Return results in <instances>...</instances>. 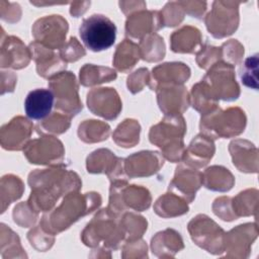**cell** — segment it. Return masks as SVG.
Segmentation results:
<instances>
[{"label":"cell","instance_id":"obj_52","mask_svg":"<svg viewBox=\"0 0 259 259\" xmlns=\"http://www.w3.org/2000/svg\"><path fill=\"white\" fill-rule=\"evenodd\" d=\"M122 258H147V245L145 241L138 239L135 241H126L122 248Z\"/></svg>","mask_w":259,"mask_h":259},{"label":"cell","instance_id":"obj_54","mask_svg":"<svg viewBox=\"0 0 259 259\" xmlns=\"http://www.w3.org/2000/svg\"><path fill=\"white\" fill-rule=\"evenodd\" d=\"M8 9L3 7L1 5L0 8V13H1V18L7 22L14 23L17 22L20 19L21 16V9L20 6L17 3H9L6 2Z\"/></svg>","mask_w":259,"mask_h":259},{"label":"cell","instance_id":"obj_15","mask_svg":"<svg viewBox=\"0 0 259 259\" xmlns=\"http://www.w3.org/2000/svg\"><path fill=\"white\" fill-rule=\"evenodd\" d=\"M87 106L92 113L107 120L115 119L121 111L122 103L115 89L93 88L87 94Z\"/></svg>","mask_w":259,"mask_h":259},{"label":"cell","instance_id":"obj_43","mask_svg":"<svg viewBox=\"0 0 259 259\" xmlns=\"http://www.w3.org/2000/svg\"><path fill=\"white\" fill-rule=\"evenodd\" d=\"M242 83L250 88H258V55L255 54L245 60L240 70Z\"/></svg>","mask_w":259,"mask_h":259},{"label":"cell","instance_id":"obj_11","mask_svg":"<svg viewBox=\"0 0 259 259\" xmlns=\"http://www.w3.org/2000/svg\"><path fill=\"white\" fill-rule=\"evenodd\" d=\"M236 1H214L204 18L209 33L215 38L233 34L239 25V5Z\"/></svg>","mask_w":259,"mask_h":259},{"label":"cell","instance_id":"obj_21","mask_svg":"<svg viewBox=\"0 0 259 259\" xmlns=\"http://www.w3.org/2000/svg\"><path fill=\"white\" fill-rule=\"evenodd\" d=\"M190 77V69L181 62L164 63L152 70L150 73L149 87L156 90L160 86L183 85Z\"/></svg>","mask_w":259,"mask_h":259},{"label":"cell","instance_id":"obj_37","mask_svg":"<svg viewBox=\"0 0 259 259\" xmlns=\"http://www.w3.org/2000/svg\"><path fill=\"white\" fill-rule=\"evenodd\" d=\"M141 59L147 62H159L165 57L164 39L157 33L148 34L143 37L139 45Z\"/></svg>","mask_w":259,"mask_h":259},{"label":"cell","instance_id":"obj_20","mask_svg":"<svg viewBox=\"0 0 259 259\" xmlns=\"http://www.w3.org/2000/svg\"><path fill=\"white\" fill-rule=\"evenodd\" d=\"M163 26L160 11L144 9L127 15L125 33L133 38L142 39L148 34L155 33Z\"/></svg>","mask_w":259,"mask_h":259},{"label":"cell","instance_id":"obj_53","mask_svg":"<svg viewBox=\"0 0 259 259\" xmlns=\"http://www.w3.org/2000/svg\"><path fill=\"white\" fill-rule=\"evenodd\" d=\"M184 12L192 17L201 18L206 10V2L202 1H179Z\"/></svg>","mask_w":259,"mask_h":259},{"label":"cell","instance_id":"obj_2","mask_svg":"<svg viewBox=\"0 0 259 259\" xmlns=\"http://www.w3.org/2000/svg\"><path fill=\"white\" fill-rule=\"evenodd\" d=\"M101 204V196L98 192L80 193L73 191L64 196L59 206L46 212L39 225L50 234L57 235L76 223L79 219L91 213Z\"/></svg>","mask_w":259,"mask_h":259},{"label":"cell","instance_id":"obj_16","mask_svg":"<svg viewBox=\"0 0 259 259\" xmlns=\"http://www.w3.org/2000/svg\"><path fill=\"white\" fill-rule=\"evenodd\" d=\"M89 173H105L110 182L116 180H127L124 172V159L114 155L108 149H98L92 152L86 160Z\"/></svg>","mask_w":259,"mask_h":259},{"label":"cell","instance_id":"obj_17","mask_svg":"<svg viewBox=\"0 0 259 259\" xmlns=\"http://www.w3.org/2000/svg\"><path fill=\"white\" fill-rule=\"evenodd\" d=\"M33 124L23 116H16L2 125L0 131V142L3 149L8 151H20L30 141Z\"/></svg>","mask_w":259,"mask_h":259},{"label":"cell","instance_id":"obj_45","mask_svg":"<svg viewBox=\"0 0 259 259\" xmlns=\"http://www.w3.org/2000/svg\"><path fill=\"white\" fill-rule=\"evenodd\" d=\"M222 61L232 66L241 64L244 56V47L237 39H230L221 46Z\"/></svg>","mask_w":259,"mask_h":259},{"label":"cell","instance_id":"obj_5","mask_svg":"<svg viewBox=\"0 0 259 259\" xmlns=\"http://www.w3.org/2000/svg\"><path fill=\"white\" fill-rule=\"evenodd\" d=\"M246 121V114L240 107H229L226 110L217 107L211 112L201 115L199 127L201 134L211 140L229 139L241 135Z\"/></svg>","mask_w":259,"mask_h":259},{"label":"cell","instance_id":"obj_44","mask_svg":"<svg viewBox=\"0 0 259 259\" xmlns=\"http://www.w3.org/2000/svg\"><path fill=\"white\" fill-rule=\"evenodd\" d=\"M55 235L48 233L45 231L40 225L33 228L27 234V239L30 242V245L35 248L39 252H45L49 250L54 242H55Z\"/></svg>","mask_w":259,"mask_h":259},{"label":"cell","instance_id":"obj_38","mask_svg":"<svg viewBox=\"0 0 259 259\" xmlns=\"http://www.w3.org/2000/svg\"><path fill=\"white\" fill-rule=\"evenodd\" d=\"M24 185L21 179L15 175L8 174L1 179V212H4L9 204L21 197Z\"/></svg>","mask_w":259,"mask_h":259},{"label":"cell","instance_id":"obj_27","mask_svg":"<svg viewBox=\"0 0 259 259\" xmlns=\"http://www.w3.org/2000/svg\"><path fill=\"white\" fill-rule=\"evenodd\" d=\"M55 104V96L50 89L37 88L30 91L24 101L26 115L34 120L47 118Z\"/></svg>","mask_w":259,"mask_h":259},{"label":"cell","instance_id":"obj_31","mask_svg":"<svg viewBox=\"0 0 259 259\" xmlns=\"http://www.w3.org/2000/svg\"><path fill=\"white\" fill-rule=\"evenodd\" d=\"M140 59L139 46L131 39L125 38L116 47L112 64L117 71L126 73L135 67Z\"/></svg>","mask_w":259,"mask_h":259},{"label":"cell","instance_id":"obj_18","mask_svg":"<svg viewBox=\"0 0 259 259\" xmlns=\"http://www.w3.org/2000/svg\"><path fill=\"white\" fill-rule=\"evenodd\" d=\"M164 165V157L157 151H141L124 159V172L128 178L149 177Z\"/></svg>","mask_w":259,"mask_h":259},{"label":"cell","instance_id":"obj_36","mask_svg":"<svg viewBox=\"0 0 259 259\" xmlns=\"http://www.w3.org/2000/svg\"><path fill=\"white\" fill-rule=\"evenodd\" d=\"M232 207L237 218L257 215L258 190L255 188L246 189L232 198Z\"/></svg>","mask_w":259,"mask_h":259},{"label":"cell","instance_id":"obj_33","mask_svg":"<svg viewBox=\"0 0 259 259\" xmlns=\"http://www.w3.org/2000/svg\"><path fill=\"white\" fill-rule=\"evenodd\" d=\"M80 83L86 87H92L104 82H110L116 79V72L108 67L85 64L80 69Z\"/></svg>","mask_w":259,"mask_h":259},{"label":"cell","instance_id":"obj_49","mask_svg":"<svg viewBox=\"0 0 259 259\" xmlns=\"http://www.w3.org/2000/svg\"><path fill=\"white\" fill-rule=\"evenodd\" d=\"M61 58L66 62H76L86 55L84 48L77 40L75 36H71L70 39L60 49Z\"/></svg>","mask_w":259,"mask_h":259},{"label":"cell","instance_id":"obj_7","mask_svg":"<svg viewBox=\"0 0 259 259\" xmlns=\"http://www.w3.org/2000/svg\"><path fill=\"white\" fill-rule=\"evenodd\" d=\"M200 82L207 93L217 101L220 99L233 101L240 96L235 67L225 62H218L212 65Z\"/></svg>","mask_w":259,"mask_h":259},{"label":"cell","instance_id":"obj_26","mask_svg":"<svg viewBox=\"0 0 259 259\" xmlns=\"http://www.w3.org/2000/svg\"><path fill=\"white\" fill-rule=\"evenodd\" d=\"M233 164L236 168L245 173L258 172V150L247 140H234L229 145Z\"/></svg>","mask_w":259,"mask_h":259},{"label":"cell","instance_id":"obj_1","mask_svg":"<svg viewBox=\"0 0 259 259\" xmlns=\"http://www.w3.org/2000/svg\"><path fill=\"white\" fill-rule=\"evenodd\" d=\"M31 188L27 203L37 213L54 208L60 197L79 191L82 182L77 173L68 170L64 164L47 169H35L28 175Z\"/></svg>","mask_w":259,"mask_h":259},{"label":"cell","instance_id":"obj_55","mask_svg":"<svg viewBox=\"0 0 259 259\" xmlns=\"http://www.w3.org/2000/svg\"><path fill=\"white\" fill-rule=\"evenodd\" d=\"M119 6H120V10H122V12L126 15H130L136 11L139 10H144L147 7L146 2L144 1H127V2H119Z\"/></svg>","mask_w":259,"mask_h":259},{"label":"cell","instance_id":"obj_35","mask_svg":"<svg viewBox=\"0 0 259 259\" xmlns=\"http://www.w3.org/2000/svg\"><path fill=\"white\" fill-rule=\"evenodd\" d=\"M110 134V126L103 121L96 119H87L80 123L78 136L85 143H99L105 141Z\"/></svg>","mask_w":259,"mask_h":259},{"label":"cell","instance_id":"obj_9","mask_svg":"<svg viewBox=\"0 0 259 259\" xmlns=\"http://www.w3.org/2000/svg\"><path fill=\"white\" fill-rule=\"evenodd\" d=\"M49 88L55 96V107L70 117L82 109V101L78 93V82L72 72H61L49 79Z\"/></svg>","mask_w":259,"mask_h":259},{"label":"cell","instance_id":"obj_46","mask_svg":"<svg viewBox=\"0 0 259 259\" xmlns=\"http://www.w3.org/2000/svg\"><path fill=\"white\" fill-rule=\"evenodd\" d=\"M222 61L221 47L203 45L196 53V63L202 69H209L212 65Z\"/></svg>","mask_w":259,"mask_h":259},{"label":"cell","instance_id":"obj_41","mask_svg":"<svg viewBox=\"0 0 259 259\" xmlns=\"http://www.w3.org/2000/svg\"><path fill=\"white\" fill-rule=\"evenodd\" d=\"M71 117L62 112H54L36 125V132L41 135H61L70 127Z\"/></svg>","mask_w":259,"mask_h":259},{"label":"cell","instance_id":"obj_34","mask_svg":"<svg viewBox=\"0 0 259 259\" xmlns=\"http://www.w3.org/2000/svg\"><path fill=\"white\" fill-rule=\"evenodd\" d=\"M141 125L136 119H124L112 134V139L116 145L122 148L135 147L140 141Z\"/></svg>","mask_w":259,"mask_h":259},{"label":"cell","instance_id":"obj_13","mask_svg":"<svg viewBox=\"0 0 259 259\" xmlns=\"http://www.w3.org/2000/svg\"><path fill=\"white\" fill-rule=\"evenodd\" d=\"M69 29L67 20L61 15H49L37 19L32 26L34 41L51 49H61L66 42Z\"/></svg>","mask_w":259,"mask_h":259},{"label":"cell","instance_id":"obj_42","mask_svg":"<svg viewBox=\"0 0 259 259\" xmlns=\"http://www.w3.org/2000/svg\"><path fill=\"white\" fill-rule=\"evenodd\" d=\"M1 235L8 239V243L1 241V255L3 258L27 257L20 245L19 238L10 228L1 224Z\"/></svg>","mask_w":259,"mask_h":259},{"label":"cell","instance_id":"obj_4","mask_svg":"<svg viewBox=\"0 0 259 259\" xmlns=\"http://www.w3.org/2000/svg\"><path fill=\"white\" fill-rule=\"evenodd\" d=\"M119 219L120 217L107 207L100 209L83 230L82 242L91 248H96L102 243L107 250L118 249L125 240Z\"/></svg>","mask_w":259,"mask_h":259},{"label":"cell","instance_id":"obj_28","mask_svg":"<svg viewBox=\"0 0 259 259\" xmlns=\"http://www.w3.org/2000/svg\"><path fill=\"white\" fill-rule=\"evenodd\" d=\"M201 39L202 37L199 29L190 25H185L171 34V50L174 53L194 54L203 46Z\"/></svg>","mask_w":259,"mask_h":259},{"label":"cell","instance_id":"obj_3","mask_svg":"<svg viewBox=\"0 0 259 259\" xmlns=\"http://www.w3.org/2000/svg\"><path fill=\"white\" fill-rule=\"evenodd\" d=\"M186 133V123L182 114H166L149 133L150 142L161 149L164 159L172 163L182 161L185 147L183 138Z\"/></svg>","mask_w":259,"mask_h":259},{"label":"cell","instance_id":"obj_6","mask_svg":"<svg viewBox=\"0 0 259 259\" xmlns=\"http://www.w3.org/2000/svg\"><path fill=\"white\" fill-rule=\"evenodd\" d=\"M152 197L149 190L140 185H128L127 180L112 181L107 208L118 217L128 209L143 211L150 207Z\"/></svg>","mask_w":259,"mask_h":259},{"label":"cell","instance_id":"obj_39","mask_svg":"<svg viewBox=\"0 0 259 259\" xmlns=\"http://www.w3.org/2000/svg\"><path fill=\"white\" fill-rule=\"evenodd\" d=\"M119 223L124 233L125 241L141 239L148 228V222L144 217L127 211L121 214Z\"/></svg>","mask_w":259,"mask_h":259},{"label":"cell","instance_id":"obj_23","mask_svg":"<svg viewBox=\"0 0 259 259\" xmlns=\"http://www.w3.org/2000/svg\"><path fill=\"white\" fill-rule=\"evenodd\" d=\"M28 48L31 52V57L36 64V72L39 76L50 79L66 70L67 63L60 55H57L54 50L36 41H32Z\"/></svg>","mask_w":259,"mask_h":259},{"label":"cell","instance_id":"obj_10","mask_svg":"<svg viewBox=\"0 0 259 259\" xmlns=\"http://www.w3.org/2000/svg\"><path fill=\"white\" fill-rule=\"evenodd\" d=\"M188 232L192 241L208 253L220 255L225 252V231L206 214H197L188 223Z\"/></svg>","mask_w":259,"mask_h":259},{"label":"cell","instance_id":"obj_14","mask_svg":"<svg viewBox=\"0 0 259 259\" xmlns=\"http://www.w3.org/2000/svg\"><path fill=\"white\" fill-rule=\"evenodd\" d=\"M258 237L256 223L237 226L225 234L224 248L230 258H248L251 246Z\"/></svg>","mask_w":259,"mask_h":259},{"label":"cell","instance_id":"obj_40","mask_svg":"<svg viewBox=\"0 0 259 259\" xmlns=\"http://www.w3.org/2000/svg\"><path fill=\"white\" fill-rule=\"evenodd\" d=\"M190 105L200 112L201 115L207 114L219 107V101L214 100L205 90L201 82L196 83L192 86L190 95Z\"/></svg>","mask_w":259,"mask_h":259},{"label":"cell","instance_id":"obj_47","mask_svg":"<svg viewBox=\"0 0 259 259\" xmlns=\"http://www.w3.org/2000/svg\"><path fill=\"white\" fill-rule=\"evenodd\" d=\"M163 25L173 27L182 22L185 12L179 2H168L160 11Z\"/></svg>","mask_w":259,"mask_h":259},{"label":"cell","instance_id":"obj_19","mask_svg":"<svg viewBox=\"0 0 259 259\" xmlns=\"http://www.w3.org/2000/svg\"><path fill=\"white\" fill-rule=\"evenodd\" d=\"M200 186H202V173L185 164H180L175 170L174 178L169 183L168 190L190 203L195 198V193Z\"/></svg>","mask_w":259,"mask_h":259},{"label":"cell","instance_id":"obj_56","mask_svg":"<svg viewBox=\"0 0 259 259\" xmlns=\"http://www.w3.org/2000/svg\"><path fill=\"white\" fill-rule=\"evenodd\" d=\"M90 6V1H85V2H73L70 8V13L74 17H79L82 15Z\"/></svg>","mask_w":259,"mask_h":259},{"label":"cell","instance_id":"obj_48","mask_svg":"<svg viewBox=\"0 0 259 259\" xmlns=\"http://www.w3.org/2000/svg\"><path fill=\"white\" fill-rule=\"evenodd\" d=\"M38 219V213L34 211L26 202L18 203L13 209L14 222L23 228L32 227Z\"/></svg>","mask_w":259,"mask_h":259},{"label":"cell","instance_id":"obj_32","mask_svg":"<svg viewBox=\"0 0 259 259\" xmlns=\"http://www.w3.org/2000/svg\"><path fill=\"white\" fill-rule=\"evenodd\" d=\"M188 202L178 194L168 191L160 196L154 204V211L162 218H175L186 213Z\"/></svg>","mask_w":259,"mask_h":259},{"label":"cell","instance_id":"obj_12","mask_svg":"<svg viewBox=\"0 0 259 259\" xmlns=\"http://www.w3.org/2000/svg\"><path fill=\"white\" fill-rule=\"evenodd\" d=\"M23 153L29 163L37 165H61L65 157L63 143L50 135H42L29 141Z\"/></svg>","mask_w":259,"mask_h":259},{"label":"cell","instance_id":"obj_22","mask_svg":"<svg viewBox=\"0 0 259 259\" xmlns=\"http://www.w3.org/2000/svg\"><path fill=\"white\" fill-rule=\"evenodd\" d=\"M161 111L166 114H182L190 105V98L183 85L160 86L156 90Z\"/></svg>","mask_w":259,"mask_h":259},{"label":"cell","instance_id":"obj_30","mask_svg":"<svg viewBox=\"0 0 259 259\" xmlns=\"http://www.w3.org/2000/svg\"><path fill=\"white\" fill-rule=\"evenodd\" d=\"M235 178L229 169L223 166H211L204 170L202 174V185L210 190L226 192L232 189Z\"/></svg>","mask_w":259,"mask_h":259},{"label":"cell","instance_id":"obj_8","mask_svg":"<svg viewBox=\"0 0 259 259\" xmlns=\"http://www.w3.org/2000/svg\"><path fill=\"white\" fill-rule=\"evenodd\" d=\"M79 33L82 41L92 52L109 49L115 41L116 26L105 15L93 14L83 19Z\"/></svg>","mask_w":259,"mask_h":259},{"label":"cell","instance_id":"obj_50","mask_svg":"<svg viewBox=\"0 0 259 259\" xmlns=\"http://www.w3.org/2000/svg\"><path fill=\"white\" fill-rule=\"evenodd\" d=\"M212 210L215 215L223 221L232 222L238 218L235 215L232 207V198L228 196H222L217 198L212 203Z\"/></svg>","mask_w":259,"mask_h":259},{"label":"cell","instance_id":"obj_24","mask_svg":"<svg viewBox=\"0 0 259 259\" xmlns=\"http://www.w3.org/2000/svg\"><path fill=\"white\" fill-rule=\"evenodd\" d=\"M1 67L22 69L26 67L31 57V52L23 41L13 35L1 38Z\"/></svg>","mask_w":259,"mask_h":259},{"label":"cell","instance_id":"obj_29","mask_svg":"<svg viewBox=\"0 0 259 259\" xmlns=\"http://www.w3.org/2000/svg\"><path fill=\"white\" fill-rule=\"evenodd\" d=\"M183 248L182 237L173 229H166L157 233L151 241L152 252L159 258L174 257Z\"/></svg>","mask_w":259,"mask_h":259},{"label":"cell","instance_id":"obj_51","mask_svg":"<svg viewBox=\"0 0 259 259\" xmlns=\"http://www.w3.org/2000/svg\"><path fill=\"white\" fill-rule=\"evenodd\" d=\"M149 79H150V73L147 68H140L139 70L135 71L133 74H131L127 77L126 85L128 90L136 94L143 90L145 86L149 85Z\"/></svg>","mask_w":259,"mask_h":259},{"label":"cell","instance_id":"obj_25","mask_svg":"<svg viewBox=\"0 0 259 259\" xmlns=\"http://www.w3.org/2000/svg\"><path fill=\"white\" fill-rule=\"evenodd\" d=\"M215 147L211 139L203 134L197 135L184 151L182 162L194 169L204 167L212 158Z\"/></svg>","mask_w":259,"mask_h":259}]
</instances>
